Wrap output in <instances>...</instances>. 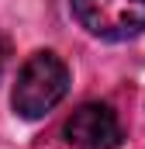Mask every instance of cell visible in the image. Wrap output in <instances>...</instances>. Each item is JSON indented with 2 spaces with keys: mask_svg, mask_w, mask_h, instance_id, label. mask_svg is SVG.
I'll return each mask as SVG.
<instances>
[{
  "mask_svg": "<svg viewBox=\"0 0 145 149\" xmlns=\"http://www.w3.org/2000/svg\"><path fill=\"white\" fill-rule=\"evenodd\" d=\"M7 63H10V42L0 35V76H3V70H7Z\"/></svg>",
  "mask_w": 145,
  "mask_h": 149,
  "instance_id": "4",
  "label": "cell"
},
{
  "mask_svg": "<svg viewBox=\"0 0 145 149\" xmlns=\"http://www.w3.org/2000/svg\"><path fill=\"white\" fill-rule=\"evenodd\" d=\"M69 90V66L55 56V52H31L24 59V66L17 70V80H14V90H10V108L35 121V118H45Z\"/></svg>",
  "mask_w": 145,
  "mask_h": 149,
  "instance_id": "1",
  "label": "cell"
},
{
  "mask_svg": "<svg viewBox=\"0 0 145 149\" xmlns=\"http://www.w3.org/2000/svg\"><path fill=\"white\" fill-rule=\"evenodd\" d=\"M121 139H124V128L110 104L90 101L66 118V142L72 149H117Z\"/></svg>",
  "mask_w": 145,
  "mask_h": 149,
  "instance_id": "3",
  "label": "cell"
},
{
  "mask_svg": "<svg viewBox=\"0 0 145 149\" xmlns=\"http://www.w3.org/2000/svg\"><path fill=\"white\" fill-rule=\"evenodd\" d=\"M79 28L104 42H128L145 31V0H69Z\"/></svg>",
  "mask_w": 145,
  "mask_h": 149,
  "instance_id": "2",
  "label": "cell"
}]
</instances>
